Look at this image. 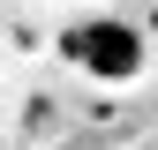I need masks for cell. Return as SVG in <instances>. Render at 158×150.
I'll use <instances>...</instances> for the list:
<instances>
[{"label": "cell", "instance_id": "1", "mask_svg": "<svg viewBox=\"0 0 158 150\" xmlns=\"http://www.w3.org/2000/svg\"><path fill=\"white\" fill-rule=\"evenodd\" d=\"M60 53L90 83H135V75H143V30L121 23V15H83V23H68Z\"/></svg>", "mask_w": 158, "mask_h": 150}]
</instances>
